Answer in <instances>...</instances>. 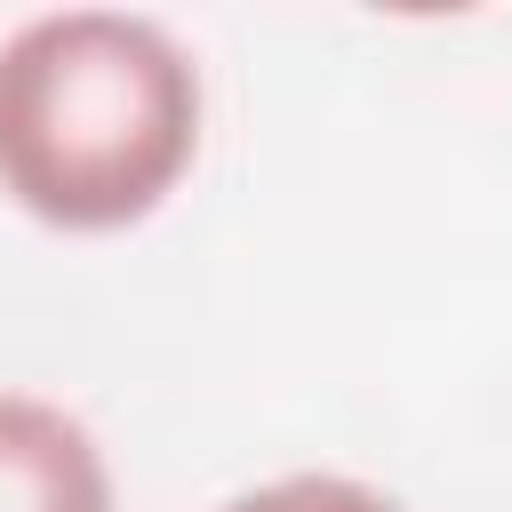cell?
Wrapping results in <instances>:
<instances>
[{
	"label": "cell",
	"instance_id": "6da1fadb",
	"mask_svg": "<svg viewBox=\"0 0 512 512\" xmlns=\"http://www.w3.org/2000/svg\"><path fill=\"white\" fill-rule=\"evenodd\" d=\"M200 152L192 56L120 8L32 16L0 40V192L64 232L152 216Z\"/></svg>",
	"mask_w": 512,
	"mask_h": 512
},
{
	"label": "cell",
	"instance_id": "7a4b0ae2",
	"mask_svg": "<svg viewBox=\"0 0 512 512\" xmlns=\"http://www.w3.org/2000/svg\"><path fill=\"white\" fill-rule=\"evenodd\" d=\"M0 512H112L96 440L32 392H0Z\"/></svg>",
	"mask_w": 512,
	"mask_h": 512
},
{
	"label": "cell",
	"instance_id": "3957f363",
	"mask_svg": "<svg viewBox=\"0 0 512 512\" xmlns=\"http://www.w3.org/2000/svg\"><path fill=\"white\" fill-rule=\"evenodd\" d=\"M224 512H400V504L384 488H368V480H344V472H296V480L232 496Z\"/></svg>",
	"mask_w": 512,
	"mask_h": 512
}]
</instances>
